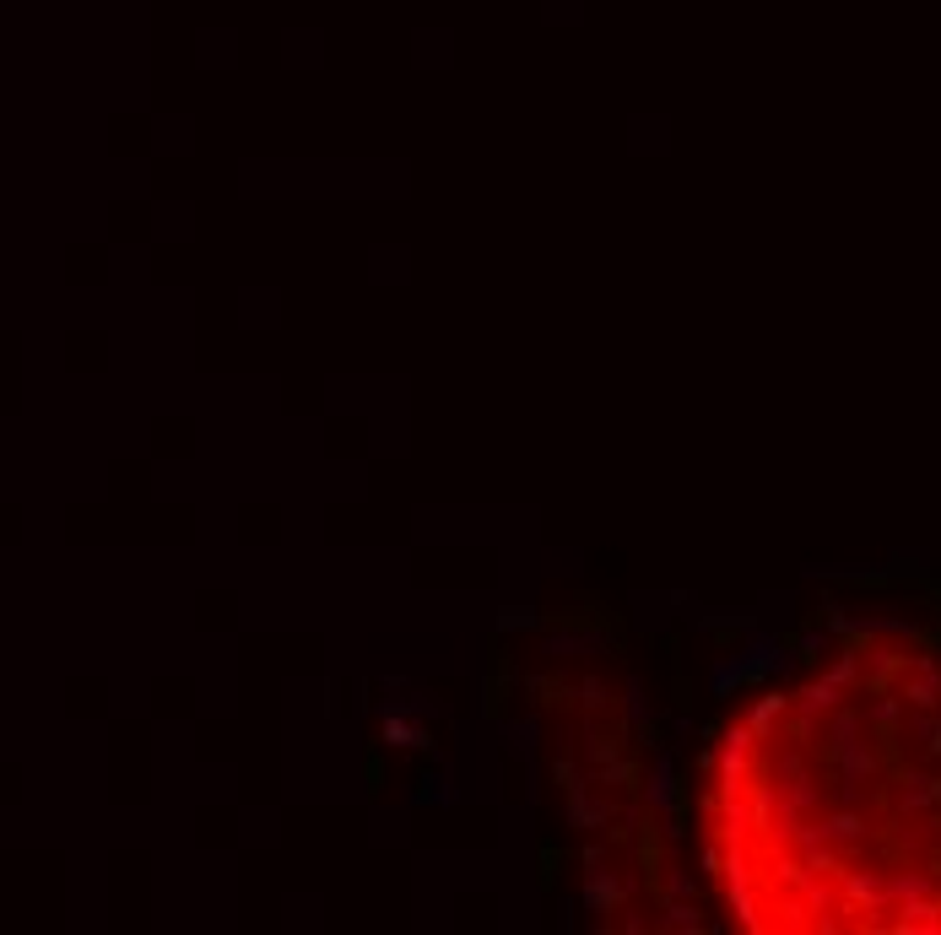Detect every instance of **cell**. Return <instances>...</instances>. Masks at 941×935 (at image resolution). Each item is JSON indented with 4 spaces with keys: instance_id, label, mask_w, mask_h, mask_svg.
<instances>
[{
    "instance_id": "6da1fadb",
    "label": "cell",
    "mask_w": 941,
    "mask_h": 935,
    "mask_svg": "<svg viewBox=\"0 0 941 935\" xmlns=\"http://www.w3.org/2000/svg\"><path fill=\"white\" fill-rule=\"evenodd\" d=\"M709 865L768 935L941 930V649L860 627L720 736Z\"/></svg>"
}]
</instances>
